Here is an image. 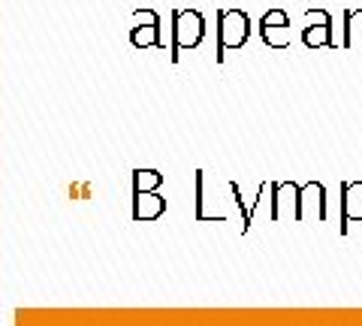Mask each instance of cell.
Listing matches in <instances>:
<instances>
[{"mask_svg":"<svg viewBox=\"0 0 362 326\" xmlns=\"http://www.w3.org/2000/svg\"><path fill=\"white\" fill-rule=\"evenodd\" d=\"M136 18L145 21V25H136L133 28V42L139 49H151V46H163L160 33H157V13L145 9V13H136Z\"/></svg>","mask_w":362,"mask_h":326,"instance_id":"obj_5","label":"cell"},{"mask_svg":"<svg viewBox=\"0 0 362 326\" xmlns=\"http://www.w3.org/2000/svg\"><path fill=\"white\" fill-rule=\"evenodd\" d=\"M218 61H223V54L230 49H242L247 42V30L251 21L242 9H221L218 13Z\"/></svg>","mask_w":362,"mask_h":326,"instance_id":"obj_2","label":"cell"},{"mask_svg":"<svg viewBox=\"0 0 362 326\" xmlns=\"http://www.w3.org/2000/svg\"><path fill=\"white\" fill-rule=\"evenodd\" d=\"M344 215L347 218H362V182H347L344 185Z\"/></svg>","mask_w":362,"mask_h":326,"instance_id":"obj_6","label":"cell"},{"mask_svg":"<svg viewBox=\"0 0 362 326\" xmlns=\"http://www.w3.org/2000/svg\"><path fill=\"white\" fill-rule=\"evenodd\" d=\"M206 21L197 9H175L173 13V61L181 58V49H194L202 42Z\"/></svg>","mask_w":362,"mask_h":326,"instance_id":"obj_1","label":"cell"},{"mask_svg":"<svg viewBox=\"0 0 362 326\" xmlns=\"http://www.w3.org/2000/svg\"><path fill=\"white\" fill-rule=\"evenodd\" d=\"M302 40H305V46H311V49L335 46L329 13H323V9H314V13H308V28L302 30Z\"/></svg>","mask_w":362,"mask_h":326,"instance_id":"obj_4","label":"cell"},{"mask_svg":"<svg viewBox=\"0 0 362 326\" xmlns=\"http://www.w3.org/2000/svg\"><path fill=\"white\" fill-rule=\"evenodd\" d=\"M259 37H263L266 46L272 49H287L290 46V18L284 9H269L259 21Z\"/></svg>","mask_w":362,"mask_h":326,"instance_id":"obj_3","label":"cell"}]
</instances>
